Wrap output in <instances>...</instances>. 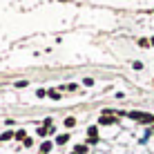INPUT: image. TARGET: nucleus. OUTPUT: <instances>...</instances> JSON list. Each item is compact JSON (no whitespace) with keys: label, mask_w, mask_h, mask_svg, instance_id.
Returning <instances> with one entry per match:
<instances>
[{"label":"nucleus","mask_w":154,"mask_h":154,"mask_svg":"<svg viewBox=\"0 0 154 154\" xmlns=\"http://www.w3.org/2000/svg\"><path fill=\"white\" fill-rule=\"evenodd\" d=\"M47 94H49V92H45V89H38V92H36V96H38V98H45Z\"/></svg>","instance_id":"8"},{"label":"nucleus","mask_w":154,"mask_h":154,"mask_svg":"<svg viewBox=\"0 0 154 154\" xmlns=\"http://www.w3.org/2000/svg\"><path fill=\"white\" fill-rule=\"evenodd\" d=\"M16 139H20V141H27V136H25V132H23V130H20V132H18V134H16Z\"/></svg>","instance_id":"9"},{"label":"nucleus","mask_w":154,"mask_h":154,"mask_svg":"<svg viewBox=\"0 0 154 154\" xmlns=\"http://www.w3.org/2000/svg\"><path fill=\"white\" fill-rule=\"evenodd\" d=\"M11 132H2V134H0V141H9V139H11Z\"/></svg>","instance_id":"5"},{"label":"nucleus","mask_w":154,"mask_h":154,"mask_svg":"<svg viewBox=\"0 0 154 154\" xmlns=\"http://www.w3.org/2000/svg\"><path fill=\"white\" fill-rule=\"evenodd\" d=\"M49 150H51V143H49V141H45V143L40 145V154H47Z\"/></svg>","instance_id":"2"},{"label":"nucleus","mask_w":154,"mask_h":154,"mask_svg":"<svg viewBox=\"0 0 154 154\" xmlns=\"http://www.w3.org/2000/svg\"><path fill=\"white\" fill-rule=\"evenodd\" d=\"M69 141V134H60V136H56V143L58 145H63V143H67Z\"/></svg>","instance_id":"1"},{"label":"nucleus","mask_w":154,"mask_h":154,"mask_svg":"<svg viewBox=\"0 0 154 154\" xmlns=\"http://www.w3.org/2000/svg\"><path fill=\"white\" fill-rule=\"evenodd\" d=\"M65 125H67V127H74V125H76V119H72V116H69V119L65 121Z\"/></svg>","instance_id":"7"},{"label":"nucleus","mask_w":154,"mask_h":154,"mask_svg":"<svg viewBox=\"0 0 154 154\" xmlns=\"http://www.w3.org/2000/svg\"><path fill=\"white\" fill-rule=\"evenodd\" d=\"M74 152H76V154H85V152H87V145H76Z\"/></svg>","instance_id":"3"},{"label":"nucleus","mask_w":154,"mask_h":154,"mask_svg":"<svg viewBox=\"0 0 154 154\" xmlns=\"http://www.w3.org/2000/svg\"><path fill=\"white\" fill-rule=\"evenodd\" d=\"M47 96H49V98H54V100H60V94H58V92H49Z\"/></svg>","instance_id":"6"},{"label":"nucleus","mask_w":154,"mask_h":154,"mask_svg":"<svg viewBox=\"0 0 154 154\" xmlns=\"http://www.w3.org/2000/svg\"><path fill=\"white\" fill-rule=\"evenodd\" d=\"M100 123H103V125H109V123H114V119H112V116H103V119H100Z\"/></svg>","instance_id":"4"}]
</instances>
